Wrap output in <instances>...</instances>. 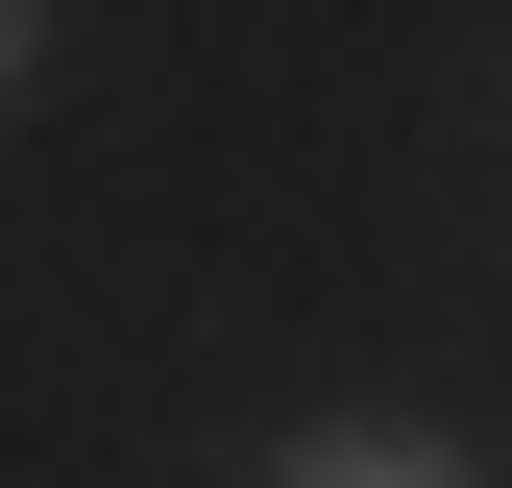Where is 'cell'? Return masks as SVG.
I'll list each match as a JSON object with an SVG mask.
<instances>
[{
    "label": "cell",
    "instance_id": "cell-1",
    "mask_svg": "<svg viewBox=\"0 0 512 488\" xmlns=\"http://www.w3.org/2000/svg\"><path fill=\"white\" fill-rule=\"evenodd\" d=\"M244 488H488V440H439V415H293Z\"/></svg>",
    "mask_w": 512,
    "mask_h": 488
},
{
    "label": "cell",
    "instance_id": "cell-2",
    "mask_svg": "<svg viewBox=\"0 0 512 488\" xmlns=\"http://www.w3.org/2000/svg\"><path fill=\"white\" fill-rule=\"evenodd\" d=\"M25 74H49V0H0V98H25Z\"/></svg>",
    "mask_w": 512,
    "mask_h": 488
}]
</instances>
